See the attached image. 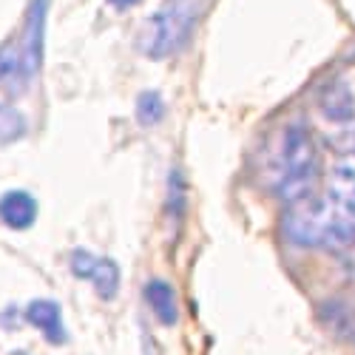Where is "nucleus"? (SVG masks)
<instances>
[{
  "label": "nucleus",
  "mask_w": 355,
  "mask_h": 355,
  "mask_svg": "<svg viewBox=\"0 0 355 355\" xmlns=\"http://www.w3.org/2000/svg\"><path fill=\"white\" fill-rule=\"evenodd\" d=\"M256 176L284 202H299L313 193L318 176V151L310 128L290 120L276 128L256 154Z\"/></svg>",
  "instance_id": "nucleus-1"
},
{
  "label": "nucleus",
  "mask_w": 355,
  "mask_h": 355,
  "mask_svg": "<svg viewBox=\"0 0 355 355\" xmlns=\"http://www.w3.org/2000/svg\"><path fill=\"white\" fill-rule=\"evenodd\" d=\"M287 236L302 248H347L355 242V214L330 191L290 202L284 214Z\"/></svg>",
  "instance_id": "nucleus-2"
},
{
  "label": "nucleus",
  "mask_w": 355,
  "mask_h": 355,
  "mask_svg": "<svg viewBox=\"0 0 355 355\" xmlns=\"http://www.w3.org/2000/svg\"><path fill=\"white\" fill-rule=\"evenodd\" d=\"M214 0H165V6L154 12L139 28L137 49L151 60H162V57L173 54L191 37L199 15Z\"/></svg>",
  "instance_id": "nucleus-3"
},
{
  "label": "nucleus",
  "mask_w": 355,
  "mask_h": 355,
  "mask_svg": "<svg viewBox=\"0 0 355 355\" xmlns=\"http://www.w3.org/2000/svg\"><path fill=\"white\" fill-rule=\"evenodd\" d=\"M46 12H49V0H35V3L28 6L26 26H23V35H20V43H17V71H15V85L17 88L26 85L43 66Z\"/></svg>",
  "instance_id": "nucleus-4"
},
{
  "label": "nucleus",
  "mask_w": 355,
  "mask_h": 355,
  "mask_svg": "<svg viewBox=\"0 0 355 355\" xmlns=\"http://www.w3.org/2000/svg\"><path fill=\"white\" fill-rule=\"evenodd\" d=\"M71 270L77 279L92 282L103 302H111L116 295V290H120V268H116V261L94 256L92 250H74L71 253Z\"/></svg>",
  "instance_id": "nucleus-5"
},
{
  "label": "nucleus",
  "mask_w": 355,
  "mask_h": 355,
  "mask_svg": "<svg viewBox=\"0 0 355 355\" xmlns=\"http://www.w3.org/2000/svg\"><path fill=\"white\" fill-rule=\"evenodd\" d=\"M26 321L37 327L49 344H66V327H63V313L60 304L51 302V299H37L26 307Z\"/></svg>",
  "instance_id": "nucleus-6"
},
{
  "label": "nucleus",
  "mask_w": 355,
  "mask_h": 355,
  "mask_svg": "<svg viewBox=\"0 0 355 355\" xmlns=\"http://www.w3.org/2000/svg\"><path fill=\"white\" fill-rule=\"evenodd\" d=\"M37 219V202L26 191H9L0 196V222L9 230H28Z\"/></svg>",
  "instance_id": "nucleus-7"
},
{
  "label": "nucleus",
  "mask_w": 355,
  "mask_h": 355,
  "mask_svg": "<svg viewBox=\"0 0 355 355\" xmlns=\"http://www.w3.org/2000/svg\"><path fill=\"white\" fill-rule=\"evenodd\" d=\"M145 302L151 307V313L157 315L159 324L173 327L180 321V304H176V293L165 279H151L145 284Z\"/></svg>",
  "instance_id": "nucleus-8"
},
{
  "label": "nucleus",
  "mask_w": 355,
  "mask_h": 355,
  "mask_svg": "<svg viewBox=\"0 0 355 355\" xmlns=\"http://www.w3.org/2000/svg\"><path fill=\"white\" fill-rule=\"evenodd\" d=\"M321 321L349 347H355V304L352 302H330L321 307Z\"/></svg>",
  "instance_id": "nucleus-9"
},
{
  "label": "nucleus",
  "mask_w": 355,
  "mask_h": 355,
  "mask_svg": "<svg viewBox=\"0 0 355 355\" xmlns=\"http://www.w3.org/2000/svg\"><path fill=\"white\" fill-rule=\"evenodd\" d=\"M162 116H165V100L157 94V92H142L137 97V120L139 125H157L162 123Z\"/></svg>",
  "instance_id": "nucleus-10"
},
{
  "label": "nucleus",
  "mask_w": 355,
  "mask_h": 355,
  "mask_svg": "<svg viewBox=\"0 0 355 355\" xmlns=\"http://www.w3.org/2000/svg\"><path fill=\"white\" fill-rule=\"evenodd\" d=\"M23 134H26V120H23V114L15 111V108L0 105V145L17 142Z\"/></svg>",
  "instance_id": "nucleus-11"
},
{
  "label": "nucleus",
  "mask_w": 355,
  "mask_h": 355,
  "mask_svg": "<svg viewBox=\"0 0 355 355\" xmlns=\"http://www.w3.org/2000/svg\"><path fill=\"white\" fill-rule=\"evenodd\" d=\"M15 71H17V43L9 40L0 46V80L15 77Z\"/></svg>",
  "instance_id": "nucleus-12"
},
{
  "label": "nucleus",
  "mask_w": 355,
  "mask_h": 355,
  "mask_svg": "<svg viewBox=\"0 0 355 355\" xmlns=\"http://www.w3.org/2000/svg\"><path fill=\"white\" fill-rule=\"evenodd\" d=\"M111 6H116V9H128V6H134V3H139V0H108Z\"/></svg>",
  "instance_id": "nucleus-13"
}]
</instances>
